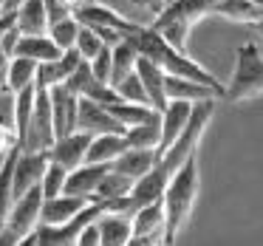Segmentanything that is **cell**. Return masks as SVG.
<instances>
[{
  "instance_id": "22",
  "label": "cell",
  "mask_w": 263,
  "mask_h": 246,
  "mask_svg": "<svg viewBox=\"0 0 263 246\" xmlns=\"http://www.w3.org/2000/svg\"><path fill=\"white\" fill-rule=\"evenodd\" d=\"M110 51H114V74H110V88H119L130 74H136V63L142 60V54H139V46L130 40V37H127V40H122L119 46H114Z\"/></svg>"
},
{
  "instance_id": "26",
  "label": "cell",
  "mask_w": 263,
  "mask_h": 246,
  "mask_svg": "<svg viewBox=\"0 0 263 246\" xmlns=\"http://www.w3.org/2000/svg\"><path fill=\"white\" fill-rule=\"evenodd\" d=\"M37 71H40L37 63L23 60V57H12V63H9V77H6V91L20 93V91H26V88L37 85Z\"/></svg>"
},
{
  "instance_id": "4",
  "label": "cell",
  "mask_w": 263,
  "mask_h": 246,
  "mask_svg": "<svg viewBox=\"0 0 263 246\" xmlns=\"http://www.w3.org/2000/svg\"><path fill=\"white\" fill-rule=\"evenodd\" d=\"M263 93V54L255 40L238 46L235 51V68L229 82L223 85V99L229 105H240Z\"/></svg>"
},
{
  "instance_id": "40",
  "label": "cell",
  "mask_w": 263,
  "mask_h": 246,
  "mask_svg": "<svg viewBox=\"0 0 263 246\" xmlns=\"http://www.w3.org/2000/svg\"><path fill=\"white\" fill-rule=\"evenodd\" d=\"M127 246H164V235H133Z\"/></svg>"
},
{
  "instance_id": "27",
  "label": "cell",
  "mask_w": 263,
  "mask_h": 246,
  "mask_svg": "<svg viewBox=\"0 0 263 246\" xmlns=\"http://www.w3.org/2000/svg\"><path fill=\"white\" fill-rule=\"evenodd\" d=\"M34 105H37V85L26 88V91L14 93V133H17V144L26 139L34 116Z\"/></svg>"
},
{
  "instance_id": "35",
  "label": "cell",
  "mask_w": 263,
  "mask_h": 246,
  "mask_svg": "<svg viewBox=\"0 0 263 246\" xmlns=\"http://www.w3.org/2000/svg\"><path fill=\"white\" fill-rule=\"evenodd\" d=\"M91 74L99 85H110V74H114V51L108 46L91 60Z\"/></svg>"
},
{
  "instance_id": "41",
  "label": "cell",
  "mask_w": 263,
  "mask_h": 246,
  "mask_svg": "<svg viewBox=\"0 0 263 246\" xmlns=\"http://www.w3.org/2000/svg\"><path fill=\"white\" fill-rule=\"evenodd\" d=\"M167 3H170V0H133L136 9H144V12H153V14H159Z\"/></svg>"
},
{
  "instance_id": "36",
  "label": "cell",
  "mask_w": 263,
  "mask_h": 246,
  "mask_svg": "<svg viewBox=\"0 0 263 246\" xmlns=\"http://www.w3.org/2000/svg\"><path fill=\"white\" fill-rule=\"evenodd\" d=\"M93 85H97V80H93V74H91V63H82L80 68L71 74V80L65 82V88H68L71 93H77L80 99L85 97V93L91 91Z\"/></svg>"
},
{
  "instance_id": "18",
  "label": "cell",
  "mask_w": 263,
  "mask_h": 246,
  "mask_svg": "<svg viewBox=\"0 0 263 246\" xmlns=\"http://www.w3.org/2000/svg\"><path fill=\"white\" fill-rule=\"evenodd\" d=\"M14 57L31 60V63H37V65H48V63H57V60L63 57V51H60L57 43H54L48 34H43V37H20L17 48H14Z\"/></svg>"
},
{
  "instance_id": "28",
  "label": "cell",
  "mask_w": 263,
  "mask_h": 246,
  "mask_svg": "<svg viewBox=\"0 0 263 246\" xmlns=\"http://www.w3.org/2000/svg\"><path fill=\"white\" fill-rule=\"evenodd\" d=\"M133 235H164V201H156L133 215Z\"/></svg>"
},
{
  "instance_id": "1",
  "label": "cell",
  "mask_w": 263,
  "mask_h": 246,
  "mask_svg": "<svg viewBox=\"0 0 263 246\" xmlns=\"http://www.w3.org/2000/svg\"><path fill=\"white\" fill-rule=\"evenodd\" d=\"M130 40L139 46V54H142V57H147L150 63H156L167 77H181V80H193V82L212 88V91H218V93L223 97V85L218 82V77H215V74H210V71H206L204 65H198L195 60H190L187 54L176 51V48H173L170 43H167L164 37L159 34V31L150 29V26H142V23H139V29L130 34Z\"/></svg>"
},
{
  "instance_id": "42",
  "label": "cell",
  "mask_w": 263,
  "mask_h": 246,
  "mask_svg": "<svg viewBox=\"0 0 263 246\" xmlns=\"http://www.w3.org/2000/svg\"><path fill=\"white\" fill-rule=\"evenodd\" d=\"M9 63H12V57H9L6 51H3V46H0V85L6 88V77H9Z\"/></svg>"
},
{
  "instance_id": "24",
  "label": "cell",
  "mask_w": 263,
  "mask_h": 246,
  "mask_svg": "<svg viewBox=\"0 0 263 246\" xmlns=\"http://www.w3.org/2000/svg\"><path fill=\"white\" fill-rule=\"evenodd\" d=\"M167 99H184V102H206V99H223L218 91L206 85H198L193 80H181V77H167Z\"/></svg>"
},
{
  "instance_id": "34",
  "label": "cell",
  "mask_w": 263,
  "mask_h": 246,
  "mask_svg": "<svg viewBox=\"0 0 263 246\" xmlns=\"http://www.w3.org/2000/svg\"><path fill=\"white\" fill-rule=\"evenodd\" d=\"M116 93H119L122 102H130V105H147V93H144L142 88V80H139V74H130L125 82H122L119 88H116ZM150 108V105H147Z\"/></svg>"
},
{
  "instance_id": "37",
  "label": "cell",
  "mask_w": 263,
  "mask_h": 246,
  "mask_svg": "<svg viewBox=\"0 0 263 246\" xmlns=\"http://www.w3.org/2000/svg\"><path fill=\"white\" fill-rule=\"evenodd\" d=\"M0 130L14 133V93L12 91L0 93ZM14 136H17V133H14Z\"/></svg>"
},
{
  "instance_id": "15",
  "label": "cell",
  "mask_w": 263,
  "mask_h": 246,
  "mask_svg": "<svg viewBox=\"0 0 263 246\" xmlns=\"http://www.w3.org/2000/svg\"><path fill=\"white\" fill-rule=\"evenodd\" d=\"M93 201H85V198H71V195H60V198H48L43 204V212H40V223L43 226H63L68 223L71 218H77L85 206H91Z\"/></svg>"
},
{
  "instance_id": "14",
  "label": "cell",
  "mask_w": 263,
  "mask_h": 246,
  "mask_svg": "<svg viewBox=\"0 0 263 246\" xmlns=\"http://www.w3.org/2000/svg\"><path fill=\"white\" fill-rule=\"evenodd\" d=\"M136 74L142 80L144 93H147V105L156 113H164L167 105H170V99H167V74L156 63H150L147 57H142L136 63Z\"/></svg>"
},
{
  "instance_id": "23",
  "label": "cell",
  "mask_w": 263,
  "mask_h": 246,
  "mask_svg": "<svg viewBox=\"0 0 263 246\" xmlns=\"http://www.w3.org/2000/svg\"><path fill=\"white\" fill-rule=\"evenodd\" d=\"M125 142H127V150H156L159 153V147H161V113L153 116L150 122L127 127Z\"/></svg>"
},
{
  "instance_id": "32",
  "label": "cell",
  "mask_w": 263,
  "mask_h": 246,
  "mask_svg": "<svg viewBox=\"0 0 263 246\" xmlns=\"http://www.w3.org/2000/svg\"><path fill=\"white\" fill-rule=\"evenodd\" d=\"M65 181H68V170H63L60 164H48V170H46V176H43V195H46V201L48 198H60V195H65Z\"/></svg>"
},
{
  "instance_id": "16",
  "label": "cell",
  "mask_w": 263,
  "mask_h": 246,
  "mask_svg": "<svg viewBox=\"0 0 263 246\" xmlns=\"http://www.w3.org/2000/svg\"><path fill=\"white\" fill-rule=\"evenodd\" d=\"M17 31L23 37L48 34V12L46 0H23L17 6Z\"/></svg>"
},
{
  "instance_id": "39",
  "label": "cell",
  "mask_w": 263,
  "mask_h": 246,
  "mask_svg": "<svg viewBox=\"0 0 263 246\" xmlns=\"http://www.w3.org/2000/svg\"><path fill=\"white\" fill-rule=\"evenodd\" d=\"M77 246H102V238H99V226H97V221H93L91 226H85V232L80 235Z\"/></svg>"
},
{
  "instance_id": "7",
  "label": "cell",
  "mask_w": 263,
  "mask_h": 246,
  "mask_svg": "<svg viewBox=\"0 0 263 246\" xmlns=\"http://www.w3.org/2000/svg\"><path fill=\"white\" fill-rule=\"evenodd\" d=\"M43 204H46V195H43V187H34L31 193H26L17 204L12 206L9 212V221H6V229H12L17 238H26V235L37 232L40 226V212H43Z\"/></svg>"
},
{
  "instance_id": "6",
  "label": "cell",
  "mask_w": 263,
  "mask_h": 246,
  "mask_svg": "<svg viewBox=\"0 0 263 246\" xmlns=\"http://www.w3.org/2000/svg\"><path fill=\"white\" fill-rule=\"evenodd\" d=\"M105 212H108V204H105V201H93L91 206H85L80 215L71 218L63 226H43L40 223V226H37V240H40V246H77V240L85 232V226H91L93 221H99Z\"/></svg>"
},
{
  "instance_id": "20",
  "label": "cell",
  "mask_w": 263,
  "mask_h": 246,
  "mask_svg": "<svg viewBox=\"0 0 263 246\" xmlns=\"http://www.w3.org/2000/svg\"><path fill=\"white\" fill-rule=\"evenodd\" d=\"M102 246H127L133 238V218L116 215V212H105L97 221Z\"/></svg>"
},
{
  "instance_id": "19",
  "label": "cell",
  "mask_w": 263,
  "mask_h": 246,
  "mask_svg": "<svg viewBox=\"0 0 263 246\" xmlns=\"http://www.w3.org/2000/svg\"><path fill=\"white\" fill-rule=\"evenodd\" d=\"M17 159H20V144L9 150L0 161V223L3 226H6L9 212L14 206V167H17Z\"/></svg>"
},
{
  "instance_id": "47",
  "label": "cell",
  "mask_w": 263,
  "mask_h": 246,
  "mask_svg": "<svg viewBox=\"0 0 263 246\" xmlns=\"http://www.w3.org/2000/svg\"><path fill=\"white\" fill-rule=\"evenodd\" d=\"M3 91H6V88H3V85H0V93H3Z\"/></svg>"
},
{
  "instance_id": "2",
  "label": "cell",
  "mask_w": 263,
  "mask_h": 246,
  "mask_svg": "<svg viewBox=\"0 0 263 246\" xmlns=\"http://www.w3.org/2000/svg\"><path fill=\"white\" fill-rule=\"evenodd\" d=\"M195 198H198V156L184 161V167L170 178L164 193V246H173L181 229L193 215Z\"/></svg>"
},
{
  "instance_id": "30",
  "label": "cell",
  "mask_w": 263,
  "mask_h": 246,
  "mask_svg": "<svg viewBox=\"0 0 263 246\" xmlns=\"http://www.w3.org/2000/svg\"><path fill=\"white\" fill-rule=\"evenodd\" d=\"M133 184H136V181L119 176V173H108V176H105V181L99 184L93 201H105V204H110V201L127 198V195H130V190H133Z\"/></svg>"
},
{
  "instance_id": "12",
  "label": "cell",
  "mask_w": 263,
  "mask_h": 246,
  "mask_svg": "<svg viewBox=\"0 0 263 246\" xmlns=\"http://www.w3.org/2000/svg\"><path fill=\"white\" fill-rule=\"evenodd\" d=\"M91 139L93 136L80 133V130L71 133V136H65V139H57V142H54V147L48 150V159H51L54 164H60L63 170H68V173L80 170V167L85 164V159H88Z\"/></svg>"
},
{
  "instance_id": "43",
  "label": "cell",
  "mask_w": 263,
  "mask_h": 246,
  "mask_svg": "<svg viewBox=\"0 0 263 246\" xmlns=\"http://www.w3.org/2000/svg\"><path fill=\"white\" fill-rule=\"evenodd\" d=\"M17 240H20V238L12 232V229H6V226H3V232H0V246H14Z\"/></svg>"
},
{
  "instance_id": "9",
  "label": "cell",
  "mask_w": 263,
  "mask_h": 246,
  "mask_svg": "<svg viewBox=\"0 0 263 246\" xmlns=\"http://www.w3.org/2000/svg\"><path fill=\"white\" fill-rule=\"evenodd\" d=\"M51 97V110H54V133L57 139H65L77 133V116H80V97L71 93L65 85H57L48 91Z\"/></svg>"
},
{
  "instance_id": "45",
  "label": "cell",
  "mask_w": 263,
  "mask_h": 246,
  "mask_svg": "<svg viewBox=\"0 0 263 246\" xmlns=\"http://www.w3.org/2000/svg\"><path fill=\"white\" fill-rule=\"evenodd\" d=\"M252 29H255V34H260V37H263V17H260V20H257V23H255V26H252Z\"/></svg>"
},
{
  "instance_id": "48",
  "label": "cell",
  "mask_w": 263,
  "mask_h": 246,
  "mask_svg": "<svg viewBox=\"0 0 263 246\" xmlns=\"http://www.w3.org/2000/svg\"><path fill=\"white\" fill-rule=\"evenodd\" d=\"M0 232H3V223H0Z\"/></svg>"
},
{
  "instance_id": "31",
  "label": "cell",
  "mask_w": 263,
  "mask_h": 246,
  "mask_svg": "<svg viewBox=\"0 0 263 246\" xmlns=\"http://www.w3.org/2000/svg\"><path fill=\"white\" fill-rule=\"evenodd\" d=\"M48 37L57 43V48L63 54L71 51V48H77V37H80V23H77V17H68V20H63V23L51 26V29H48Z\"/></svg>"
},
{
  "instance_id": "3",
  "label": "cell",
  "mask_w": 263,
  "mask_h": 246,
  "mask_svg": "<svg viewBox=\"0 0 263 246\" xmlns=\"http://www.w3.org/2000/svg\"><path fill=\"white\" fill-rule=\"evenodd\" d=\"M215 14V0H170L156 20L150 23V29L159 31L176 51L187 54V37L198 20L212 17Z\"/></svg>"
},
{
  "instance_id": "25",
  "label": "cell",
  "mask_w": 263,
  "mask_h": 246,
  "mask_svg": "<svg viewBox=\"0 0 263 246\" xmlns=\"http://www.w3.org/2000/svg\"><path fill=\"white\" fill-rule=\"evenodd\" d=\"M215 14L232 23H249L255 26L263 17V6L252 3V0H215Z\"/></svg>"
},
{
  "instance_id": "21",
  "label": "cell",
  "mask_w": 263,
  "mask_h": 246,
  "mask_svg": "<svg viewBox=\"0 0 263 246\" xmlns=\"http://www.w3.org/2000/svg\"><path fill=\"white\" fill-rule=\"evenodd\" d=\"M125 150H127V142H125V136H119V133L93 136L91 139V147H88L85 164H114Z\"/></svg>"
},
{
  "instance_id": "10",
  "label": "cell",
  "mask_w": 263,
  "mask_h": 246,
  "mask_svg": "<svg viewBox=\"0 0 263 246\" xmlns=\"http://www.w3.org/2000/svg\"><path fill=\"white\" fill-rule=\"evenodd\" d=\"M195 102H184V99H173L167 105V110L161 113V147H159V159L181 139V133L187 130L190 119H193Z\"/></svg>"
},
{
  "instance_id": "5",
  "label": "cell",
  "mask_w": 263,
  "mask_h": 246,
  "mask_svg": "<svg viewBox=\"0 0 263 246\" xmlns=\"http://www.w3.org/2000/svg\"><path fill=\"white\" fill-rule=\"evenodd\" d=\"M57 142V133H54V110H51V97H48L46 88H37V105H34V116H31V125L26 139L20 142L23 153H48Z\"/></svg>"
},
{
  "instance_id": "38",
  "label": "cell",
  "mask_w": 263,
  "mask_h": 246,
  "mask_svg": "<svg viewBox=\"0 0 263 246\" xmlns=\"http://www.w3.org/2000/svg\"><path fill=\"white\" fill-rule=\"evenodd\" d=\"M46 12H48V29L63 23V20H68V17H74V9L63 6L60 0H46Z\"/></svg>"
},
{
  "instance_id": "17",
  "label": "cell",
  "mask_w": 263,
  "mask_h": 246,
  "mask_svg": "<svg viewBox=\"0 0 263 246\" xmlns=\"http://www.w3.org/2000/svg\"><path fill=\"white\" fill-rule=\"evenodd\" d=\"M156 161H159V153H156V150H125V153L114 161V173L130 178V181H139V178H144L153 170Z\"/></svg>"
},
{
  "instance_id": "33",
  "label": "cell",
  "mask_w": 263,
  "mask_h": 246,
  "mask_svg": "<svg viewBox=\"0 0 263 246\" xmlns=\"http://www.w3.org/2000/svg\"><path fill=\"white\" fill-rule=\"evenodd\" d=\"M102 48H105V43L99 40L97 31L88 29V26H80V37H77V51H80V57L85 60V63H91Z\"/></svg>"
},
{
  "instance_id": "13",
  "label": "cell",
  "mask_w": 263,
  "mask_h": 246,
  "mask_svg": "<svg viewBox=\"0 0 263 246\" xmlns=\"http://www.w3.org/2000/svg\"><path fill=\"white\" fill-rule=\"evenodd\" d=\"M114 173V164H82L80 170L68 173V181H65V195L71 198H85L93 201L99 184L105 181V176Z\"/></svg>"
},
{
  "instance_id": "8",
  "label": "cell",
  "mask_w": 263,
  "mask_h": 246,
  "mask_svg": "<svg viewBox=\"0 0 263 246\" xmlns=\"http://www.w3.org/2000/svg\"><path fill=\"white\" fill-rule=\"evenodd\" d=\"M48 164H51L48 153H23V150H20L17 167H14V204H17L26 193L40 187Z\"/></svg>"
},
{
  "instance_id": "29",
  "label": "cell",
  "mask_w": 263,
  "mask_h": 246,
  "mask_svg": "<svg viewBox=\"0 0 263 246\" xmlns=\"http://www.w3.org/2000/svg\"><path fill=\"white\" fill-rule=\"evenodd\" d=\"M105 110H108L110 116H114L116 122H119L122 127H136L142 125V122H150L153 116H159L153 108H147V105H130V102H116V105H105Z\"/></svg>"
},
{
  "instance_id": "11",
  "label": "cell",
  "mask_w": 263,
  "mask_h": 246,
  "mask_svg": "<svg viewBox=\"0 0 263 246\" xmlns=\"http://www.w3.org/2000/svg\"><path fill=\"white\" fill-rule=\"evenodd\" d=\"M77 130L88 133V136H105V133H119V136H125V127L105 110V105L93 102V99H80Z\"/></svg>"
},
{
  "instance_id": "44",
  "label": "cell",
  "mask_w": 263,
  "mask_h": 246,
  "mask_svg": "<svg viewBox=\"0 0 263 246\" xmlns=\"http://www.w3.org/2000/svg\"><path fill=\"white\" fill-rule=\"evenodd\" d=\"M14 246H40V240H37V232H31V235H26V238H20Z\"/></svg>"
},
{
  "instance_id": "46",
  "label": "cell",
  "mask_w": 263,
  "mask_h": 246,
  "mask_svg": "<svg viewBox=\"0 0 263 246\" xmlns=\"http://www.w3.org/2000/svg\"><path fill=\"white\" fill-rule=\"evenodd\" d=\"M85 3H91V0H82V6H85Z\"/></svg>"
}]
</instances>
